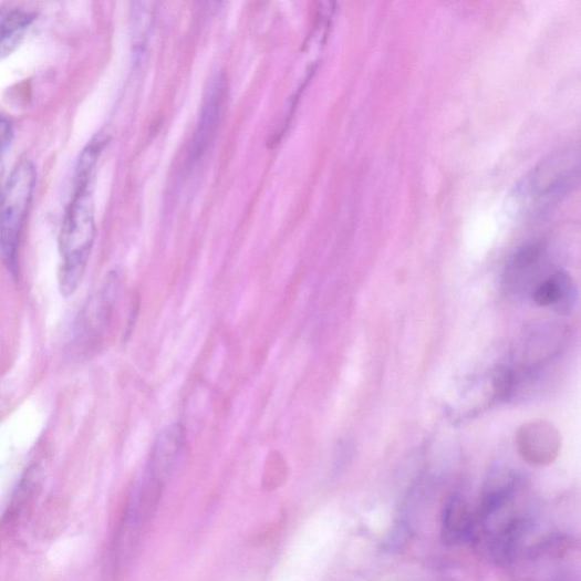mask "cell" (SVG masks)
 I'll return each instance as SVG.
<instances>
[{
    "label": "cell",
    "instance_id": "cell-3",
    "mask_svg": "<svg viewBox=\"0 0 581 581\" xmlns=\"http://www.w3.org/2000/svg\"><path fill=\"white\" fill-rule=\"evenodd\" d=\"M572 153L561 154L536 168L521 185L523 201L535 207L550 204L567 191L578 174V160Z\"/></svg>",
    "mask_w": 581,
    "mask_h": 581
},
{
    "label": "cell",
    "instance_id": "cell-1",
    "mask_svg": "<svg viewBox=\"0 0 581 581\" xmlns=\"http://www.w3.org/2000/svg\"><path fill=\"white\" fill-rule=\"evenodd\" d=\"M96 238L95 205L89 185L75 188L60 234L62 266L59 281L65 297L73 294L85 272Z\"/></svg>",
    "mask_w": 581,
    "mask_h": 581
},
{
    "label": "cell",
    "instance_id": "cell-10",
    "mask_svg": "<svg viewBox=\"0 0 581 581\" xmlns=\"http://www.w3.org/2000/svg\"><path fill=\"white\" fill-rule=\"evenodd\" d=\"M14 137L13 126L4 116L0 115V153L9 148Z\"/></svg>",
    "mask_w": 581,
    "mask_h": 581
},
{
    "label": "cell",
    "instance_id": "cell-8",
    "mask_svg": "<svg viewBox=\"0 0 581 581\" xmlns=\"http://www.w3.org/2000/svg\"><path fill=\"white\" fill-rule=\"evenodd\" d=\"M570 287V280L563 274L551 277L535 288L532 299L539 305H553L563 301Z\"/></svg>",
    "mask_w": 581,
    "mask_h": 581
},
{
    "label": "cell",
    "instance_id": "cell-4",
    "mask_svg": "<svg viewBox=\"0 0 581 581\" xmlns=\"http://www.w3.org/2000/svg\"><path fill=\"white\" fill-rule=\"evenodd\" d=\"M187 445V432L183 424L174 423L158 434L145 475L165 486L181 463Z\"/></svg>",
    "mask_w": 581,
    "mask_h": 581
},
{
    "label": "cell",
    "instance_id": "cell-6",
    "mask_svg": "<svg viewBox=\"0 0 581 581\" xmlns=\"http://www.w3.org/2000/svg\"><path fill=\"white\" fill-rule=\"evenodd\" d=\"M476 527L469 504L454 496L445 504L442 516L440 538L446 546H460L471 540Z\"/></svg>",
    "mask_w": 581,
    "mask_h": 581
},
{
    "label": "cell",
    "instance_id": "cell-5",
    "mask_svg": "<svg viewBox=\"0 0 581 581\" xmlns=\"http://www.w3.org/2000/svg\"><path fill=\"white\" fill-rule=\"evenodd\" d=\"M225 95V80L220 75L212 77L207 87L199 124L193 143L191 157L200 158L210 147L219 121L220 106Z\"/></svg>",
    "mask_w": 581,
    "mask_h": 581
},
{
    "label": "cell",
    "instance_id": "cell-9",
    "mask_svg": "<svg viewBox=\"0 0 581 581\" xmlns=\"http://www.w3.org/2000/svg\"><path fill=\"white\" fill-rule=\"evenodd\" d=\"M105 145L106 143L103 138H96L84 148L75 169V188L91 183L92 172Z\"/></svg>",
    "mask_w": 581,
    "mask_h": 581
},
{
    "label": "cell",
    "instance_id": "cell-7",
    "mask_svg": "<svg viewBox=\"0 0 581 581\" xmlns=\"http://www.w3.org/2000/svg\"><path fill=\"white\" fill-rule=\"evenodd\" d=\"M33 21V14L18 9L0 15V60L19 49Z\"/></svg>",
    "mask_w": 581,
    "mask_h": 581
},
{
    "label": "cell",
    "instance_id": "cell-2",
    "mask_svg": "<svg viewBox=\"0 0 581 581\" xmlns=\"http://www.w3.org/2000/svg\"><path fill=\"white\" fill-rule=\"evenodd\" d=\"M35 188V168L21 162L12 170L0 199V255L13 274L17 272L20 237Z\"/></svg>",
    "mask_w": 581,
    "mask_h": 581
}]
</instances>
